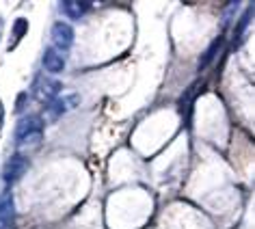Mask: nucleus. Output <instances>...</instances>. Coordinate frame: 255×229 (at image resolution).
<instances>
[{
  "label": "nucleus",
  "instance_id": "9",
  "mask_svg": "<svg viewBox=\"0 0 255 229\" xmlns=\"http://www.w3.org/2000/svg\"><path fill=\"white\" fill-rule=\"evenodd\" d=\"M59 91H61V82H56V80H52V82H46V85H43V95H46V98H56V95H59Z\"/></svg>",
  "mask_w": 255,
  "mask_h": 229
},
{
  "label": "nucleus",
  "instance_id": "11",
  "mask_svg": "<svg viewBox=\"0 0 255 229\" xmlns=\"http://www.w3.org/2000/svg\"><path fill=\"white\" fill-rule=\"evenodd\" d=\"M0 33H2V20H0Z\"/></svg>",
  "mask_w": 255,
  "mask_h": 229
},
{
  "label": "nucleus",
  "instance_id": "8",
  "mask_svg": "<svg viewBox=\"0 0 255 229\" xmlns=\"http://www.w3.org/2000/svg\"><path fill=\"white\" fill-rule=\"evenodd\" d=\"M221 43H223V37H219V39H214V41H212V46H210V48H208V52H206V56H203V59L199 61V67H206V65H208V63H210V61H212V59H214V54H216V50H219V48H221Z\"/></svg>",
  "mask_w": 255,
  "mask_h": 229
},
{
  "label": "nucleus",
  "instance_id": "3",
  "mask_svg": "<svg viewBox=\"0 0 255 229\" xmlns=\"http://www.w3.org/2000/svg\"><path fill=\"white\" fill-rule=\"evenodd\" d=\"M52 43L56 48H61V50L72 48V43H74V28L69 26V24H65V22H56L52 26Z\"/></svg>",
  "mask_w": 255,
  "mask_h": 229
},
{
  "label": "nucleus",
  "instance_id": "7",
  "mask_svg": "<svg viewBox=\"0 0 255 229\" xmlns=\"http://www.w3.org/2000/svg\"><path fill=\"white\" fill-rule=\"evenodd\" d=\"M65 104H67V100H52V102L48 104V117H50V119L61 117V114L67 111Z\"/></svg>",
  "mask_w": 255,
  "mask_h": 229
},
{
  "label": "nucleus",
  "instance_id": "10",
  "mask_svg": "<svg viewBox=\"0 0 255 229\" xmlns=\"http://www.w3.org/2000/svg\"><path fill=\"white\" fill-rule=\"evenodd\" d=\"M26 30H28V22L24 20V17L15 20V24H13V35H15V39H22V37L26 35Z\"/></svg>",
  "mask_w": 255,
  "mask_h": 229
},
{
  "label": "nucleus",
  "instance_id": "4",
  "mask_svg": "<svg viewBox=\"0 0 255 229\" xmlns=\"http://www.w3.org/2000/svg\"><path fill=\"white\" fill-rule=\"evenodd\" d=\"M13 197H11V193H4L0 197V229H9L13 225Z\"/></svg>",
  "mask_w": 255,
  "mask_h": 229
},
{
  "label": "nucleus",
  "instance_id": "5",
  "mask_svg": "<svg viewBox=\"0 0 255 229\" xmlns=\"http://www.w3.org/2000/svg\"><path fill=\"white\" fill-rule=\"evenodd\" d=\"M43 67H46V72H50V74H59L65 69V59H63V54L59 50L48 48L46 52H43Z\"/></svg>",
  "mask_w": 255,
  "mask_h": 229
},
{
  "label": "nucleus",
  "instance_id": "6",
  "mask_svg": "<svg viewBox=\"0 0 255 229\" xmlns=\"http://www.w3.org/2000/svg\"><path fill=\"white\" fill-rule=\"evenodd\" d=\"M61 11H65L67 17H72V20H80L87 11V4L74 2V0H65V2H61Z\"/></svg>",
  "mask_w": 255,
  "mask_h": 229
},
{
  "label": "nucleus",
  "instance_id": "2",
  "mask_svg": "<svg viewBox=\"0 0 255 229\" xmlns=\"http://www.w3.org/2000/svg\"><path fill=\"white\" fill-rule=\"evenodd\" d=\"M37 132H43V123L39 117H24L20 119L15 128V145H20L24 138L30 136V134H37Z\"/></svg>",
  "mask_w": 255,
  "mask_h": 229
},
{
  "label": "nucleus",
  "instance_id": "1",
  "mask_svg": "<svg viewBox=\"0 0 255 229\" xmlns=\"http://www.w3.org/2000/svg\"><path fill=\"white\" fill-rule=\"evenodd\" d=\"M26 169H28L26 158L20 156V154L11 156L9 160H7V164H4V169H2V180L7 182V184H13V182L20 180L24 173H26Z\"/></svg>",
  "mask_w": 255,
  "mask_h": 229
}]
</instances>
